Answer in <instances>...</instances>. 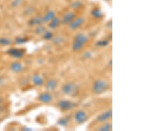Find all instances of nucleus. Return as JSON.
Masks as SVG:
<instances>
[{
    "instance_id": "6ab92c4d",
    "label": "nucleus",
    "mask_w": 148,
    "mask_h": 131,
    "mask_svg": "<svg viewBox=\"0 0 148 131\" xmlns=\"http://www.w3.org/2000/svg\"><path fill=\"white\" fill-rule=\"evenodd\" d=\"M11 44V40L7 38H1L0 39V44L2 46H8Z\"/></svg>"
},
{
    "instance_id": "f8f14e48",
    "label": "nucleus",
    "mask_w": 148,
    "mask_h": 131,
    "mask_svg": "<svg viewBox=\"0 0 148 131\" xmlns=\"http://www.w3.org/2000/svg\"><path fill=\"white\" fill-rule=\"evenodd\" d=\"M11 68L14 72H16V73L21 72V71H22L23 70V66L18 62H14L12 64L11 66Z\"/></svg>"
},
{
    "instance_id": "f3484780",
    "label": "nucleus",
    "mask_w": 148,
    "mask_h": 131,
    "mask_svg": "<svg viewBox=\"0 0 148 131\" xmlns=\"http://www.w3.org/2000/svg\"><path fill=\"white\" fill-rule=\"evenodd\" d=\"M92 14L95 18H101L103 16L102 11L101 9L99 8H95L94 9H93L92 11Z\"/></svg>"
},
{
    "instance_id": "393cba45",
    "label": "nucleus",
    "mask_w": 148,
    "mask_h": 131,
    "mask_svg": "<svg viewBox=\"0 0 148 131\" xmlns=\"http://www.w3.org/2000/svg\"><path fill=\"white\" fill-rule=\"evenodd\" d=\"M15 42H16V44H22L25 43V42H27V39H24V38H17V39L15 40Z\"/></svg>"
},
{
    "instance_id": "bb28decb",
    "label": "nucleus",
    "mask_w": 148,
    "mask_h": 131,
    "mask_svg": "<svg viewBox=\"0 0 148 131\" xmlns=\"http://www.w3.org/2000/svg\"><path fill=\"white\" fill-rule=\"evenodd\" d=\"M45 30V28L43 26H40L38 27L36 29V33L38 34H42V33H44Z\"/></svg>"
},
{
    "instance_id": "a878e982",
    "label": "nucleus",
    "mask_w": 148,
    "mask_h": 131,
    "mask_svg": "<svg viewBox=\"0 0 148 131\" xmlns=\"http://www.w3.org/2000/svg\"><path fill=\"white\" fill-rule=\"evenodd\" d=\"M23 0H14L12 3V6L13 7H18L23 3Z\"/></svg>"
},
{
    "instance_id": "9d476101",
    "label": "nucleus",
    "mask_w": 148,
    "mask_h": 131,
    "mask_svg": "<svg viewBox=\"0 0 148 131\" xmlns=\"http://www.w3.org/2000/svg\"><path fill=\"white\" fill-rule=\"evenodd\" d=\"M57 82L56 80L51 79L49 80L46 83V88L47 89L50 90V91H53L57 87Z\"/></svg>"
},
{
    "instance_id": "39448f33",
    "label": "nucleus",
    "mask_w": 148,
    "mask_h": 131,
    "mask_svg": "<svg viewBox=\"0 0 148 131\" xmlns=\"http://www.w3.org/2000/svg\"><path fill=\"white\" fill-rule=\"evenodd\" d=\"M75 119L76 123H83L87 120V115L84 111H78L76 112L75 116Z\"/></svg>"
},
{
    "instance_id": "ddd939ff",
    "label": "nucleus",
    "mask_w": 148,
    "mask_h": 131,
    "mask_svg": "<svg viewBox=\"0 0 148 131\" xmlns=\"http://www.w3.org/2000/svg\"><path fill=\"white\" fill-rule=\"evenodd\" d=\"M75 40L78 41L83 44H85L88 41V39L86 36L83 34H78L75 37Z\"/></svg>"
},
{
    "instance_id": "1a4fd4ad",
    "label": "nucleus",
    "mask_w": 148,
    "mask_h": 131,
    "mask_svg": "<svg viewBox=\"0 0 148 131\" xmlns=\"http://www.w3.org/2000/svg\"><path fill=\"white\" fill-rule=\"evenodd\" d=\"M75 17V14L73 13V12H69L67 13L66 15L64 16L63 23L64 24H69L72 22L74 19Z\"/></svg>"
},
{
    "instance_id": "0eeeda50",
    "label": "nucleus",
    "mask_w": 148,
    "mask_h": 131,
    "mask_svg": "<svg viewBox=\"0 0 148 131\" xmlns=\"http://www.w3.org/2000/svg\"><path fill=\"white\" fill-rule=\"evenodd\" d=\"M84 18L79 17L76 19L75 21H73L70 24V28L72 30H75L78 28L79 27L82 25V24L84 23Z\"/></svg>"
},
{
    "instance_id": "423d86ee",
    "label": "nucleus",
    "mask_w": 148,
    "mask_h": 131,
    "mask_svg": "<svg viewBox=\"0 0 148 131\" xmlns=\"http://www.w3.org/2000/svg\"><path fill=\"white\" fill-rule=\"evenodd\" d=\"M112 116H113V111L110 109V110L107 111L106 112H105V113L101 114V115L97 116V121L101 123L105 122V121H107L108 119H111Z\"/></svg>"
},
{
    "instance_id": "dca6fc26",
    "label": "nucleus",
    "mask_w": 148,
    "mask_h": 131,
    "mask_svg": "<svg viewBox=\"0 0 148 131\" xmlns=\"http://www.w3.org/2000/svg\"><path fill=\"white\" fill-rule=\"evenodd\" d=\"M59 23H60V19L59 18L55 17L51 21V23L49 24V27L52 29H54V28L57 27V26L59 25Z\"/></svg>"
},
{
    "instance_id": "f03ea898",
    "label": "nucleus",
    "mask_w": 148,
    "mask_h": 131,
    "mask_svg": "<svg viewBox=\"0 0 148 131\" xmlns=\"http://www.w3.org/2000/svg\"><path fill=\"white\" fill-rule=\"evenodd\" d=\"M109 85L107 82L102 80L95 81L93 85V91L96 94H101L108 89Z\"/></svg>"
},
{
    "instance_id": "2eb2a0df",
    "label": "nucleus",
    "mask_w": 148,
    "mask_h": 131,
    "mask_svg": "<svg viewBox=\"0 0 148 131\" xmlns=\"http://www.w3.org/2000/svg\"><path fill=\"white\" fill-rule=\"evenodd\" d=\"M44 21H43V18L41 17H36L33 18L30 21V25H40L42 24Z\"/></svg>"
},
{
    "instance_id": "7ed1b4c3",
    "label": "nucleus",
    "mask_w": 148,
    "mask_h": 131,
    "mask_svg": "<svg viewBox=\"0 0 148 131\" xmlns=\"http://www.w3.org/2000/svg\"><path fill=\"white\" fill-rule=\"evenodd\" d=\"M59 107L63 111H67L76 107V104L67 100H62L59 103Z\"/></svg>"
},
{
    "instance_id": "b1692460",
    "label": "nucleus",
    "mask_w": 148,
    "mask_h": 131,
    "mask_svg": "<svg viewBox=\"0 0 148 131\" xmlns=\"http://www.w3.org/2000/svg\"><path fill=\"white\" fill-rule=\"evenodd\" d=\"M52 37H53V34H52V33L49 31H47L44 35V38L46 40L51 39Z\"/></svg>"
},
{
    "instance_id": "9b49d317",
    "label": "nucleus",
    "mask_w": 148,
    "mask_h": 131,
    "mask_svg": "<svg viewBox=\"0 0 148 131\" xmlns=\"http://www.w3.org/2000/svg\"><path fill=\"white\" fill-rule=\"evenodd\" d=\"M55 17H56V13L53 11H49L43 17V21L44 22H49Z\"/></svg>"
},
{
    "instance_id": "f257e3e1",
    "label": "nucleus",
    "mask_w": 148,
    "mask_h": 131,
    "mask_svg": "<svg viewBox=\"0 0 148 131\" xmlns=\"http://www.w3.org/2000/svg\"><path fill=\"white\" fill-rule=\"evenodd\" d=\"M62 91L66 95L75 96L78 93V86L75 83H67L62 87Z\"/></svg>"
},
{
    "instance_id": "4be33fe9",
    "label": "nucleus",
    "mask_w": 148,
    "mask_h": 131,
    "mask_svg": "<svg viewBox=\"0 0 148 131\" xmlns=\"http://www.w3.org/2000/svg\"><path fill=\"white\" fill-rule=\"evenodd\" d=\"M58 123L61 126H64V127H65V126L67 125V124L69 123V119L67 118L61 119H59V121H58Z\"/></svg>"
},
{
    "instance_id": "5701e85b",
    "label": "nucleus",
    "mask_w": 148,
    "mask_h": 131,
    "mask_svg": "<svg viewBox=\"0 0 148 131\" xmlns=\"http://www.w3.org/2000/svg\"><path fill=\"white\" fill-rule=\"evenodd\" d=\"M71 6H72V8L73 9H78V8H80L81 6H82V3H81V2L79 1H76L73 2L72 5H71Z\"/></svg>"
},
{
    "instance_id": "4468645a",
    "label": "nucleus",
    "mask_w": 148,
    "mask_h": 131,
    "mask_svg": "<svg viewBox=\"0 0 148 131\" xmlns=\"http://www.w3.org/2000/svg\"><path fill=\"white\" fill-rule=\"evenodd\" d=\"M33 83L36 85H41L44 83V80L43 78L38 74H35L32 78Z\"/></svg>"
},
{
    "instance_id": "cd10ccee",
    "label": "nucleus",
    "mask_w": 148,
    "mask_h": 131,
    "mask_svg": "<svg viewBox=\"0 0 148 131\" xmlns=\"http://www.w3.org/2000/svg\"><path fill=\"white\" fill-rule=\"evenodd\" d=\"M63 42V38L60 37H57V38H56V39L53 40V42H54L55 44H59V43H61V42Z\"/></svg>"
},
{
    "instance_id": "aec40b11",
    "label": "nucleus",
    "mask_w": 148,
    "mask_h": 131,
    "mask_svg": "<svg viewBox=\"0 0 148 131\" xmlns=\"http://www.w3.org/2000/svg\"><path fill=\"white\" fill-rule=\"evenodd\" d=\"M112 125L110 123H107L106 125H104L103 126H102L101 127H100L99 128V130L101 131H109V130H112Z\"/></svg>"
},
{
    "instance_id": "a211bd4d",
    "label": "nucleus",
    "mask_w": 148,
    "mask_h": 131,
    "mask_svg": "<svg viewBox=\"0 0 148 131\" xmlns=\"http://www.w3.org/2000/svg\"><path fill=\"white\" fill-rule=\"evenodd\" d=\"M83 45L84 44L80 43V42L75 40V42H74L73 44V49L75 51H79L83 48Z\"/></svg>"
},
{
    "instance_id": "20e7f679",
    "label": "nucleus",
    "mask_w": 148,
    "mask_h": 131,
    "mask_svg": "<svg viewBox=\"0 0 148 131\" xmlns=\"http://www.w3.org/2000/svg\"><path fill=\"white\" fill-rule=\"evenodd\" d=\"M8 53L9 55L16 58H22L25 54V51L23 49H11L8 50Z\"/></svg>"
},
{
    "instance_id": "412c9836",
    "label": "nucleus",
    "mask_w": 148,
    "mask_h": 131,
    "mask_svg": "<svg viewBox=\"0 0 148 131\" xmlns=\"http://www.w3.org/2000/svg\"><path fill=\"white\" fill-rule=\"evenodd\" d=\"M109 44V41L107 40H98L96 42V45L97 46H100V47H104L106 46Z\"/></svg>"
},
{
    "instance_id": "6e6552de",
    "label": "nucleus",
    "mask_w": 148,
    "mask_h": 131,
    "mask_svg": "<svg viewBox=\"0 0 148 131\" xmlns=\"http://www.w3.org/2000/svg\"><path fill=\"white\" fill-rule=\"evenodd\" d=\"M40 100L43 103H48L51 101L52 96L49 93H43L40 95Z\"/></svg>"
}]
</instances>
